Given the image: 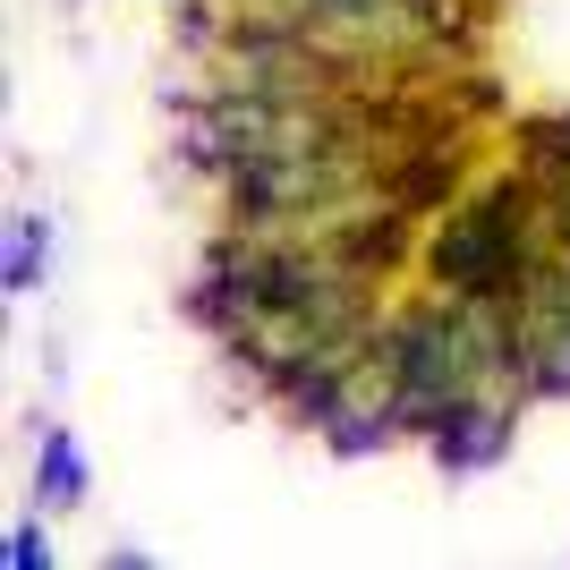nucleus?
<instances>
[{
    "label": "nucleus",
    "mask_w": 570,
    "mask_h": 570,
    "mask_svg": "<svg viewBox=\"0 0 570 570\" xmlns=\"http://www.w3.org/2000/svg\"><path fill=\"white\" fill-rule=\"evenodd\" d=\"M546 170H502L485 188H469L452 214L417 238V282L443 289V298H469V307H511L537 264H546Z\"/></svg>",
    "instance_id": "f257e3e1"
},
{
    "label": "nucleus",
    "mask_w": 570,
    "mask_h": 570,
    "mask_svg": "<svg viewBox=\"0 0 570 570\" xmlns=\"http://www.w3.org/2000/svg\"><path fill=\"white\" fill-rule=\"evenodd\" d=\"M375 366H383V401L409 434H434L460 401H476L494 383V307L469 298H417V307L383 315L375 333Z\"/></svg>",
    "instance_id": "f03ea898"
},
{
    "label": "nucleus",
    "mask_w": 570,
    "mask_h": 570,
    "mask_svg": "<svg viewBox=\"0 0 570 570\" xmlns=\"http://www.w3.org/2000/svg\"><path fill=\"white\" fill-rule=\"evenodd\" d=\"M409 222H417V214H409V205H392V196H383V205H350V214L324 230V247H333L350 273H366V282H375V273H392V264H417Z\"/></svg>",
    "instance_id": "7ed1b4c3"
},
{
    "label": "nucleus",
    "mask_w": 570,
    "mask_h": 570,
    "mask_svg": "<svg viewBox=\"0 0 570 570\" xmlns=\"http://www.w3.org/2000/svg\"><path fill=\"white\" fill-rule=\"evenodd\" d=\"M426 443H434V469L443 476H485L502 452H511V409H494L485 392H476V401H460Z\"/></svg>",
    "instance_id": "20e7f679"
},
{
    "label": "nucleus",
    "mask_w": 570,
    "mask_h": 570,
    "mask_svg": "<svg viewBox=\"0 0 570 570\" xmlns=\"http://www.w3.org/2000/svg\"><path fill=\"white\" fill-rule=\"evenodd\" d=\"M383 196L409 205V214H452V205H460V154L443 137H426L401 170H383Z\"/></svg>",
    "instance_id": "39448f33"
},
{
    "label": "nucleus",
    "mask_w": 570,
    "mask_h": 570,
    "mask_svg": "<svg viewBox=\"0 0 570 570\" xmlns=\"http://www.w3.org/2000/svg\"><path fill=\"white\" fill-rule=\"evenodd\" d=\"M51 282V214L43 205H18L9 230H0V289L9 298H35Z\"/></svg>",
    "instance_id": "423d86ee"
},
{
    "label": "nucleus",
    "mask_w": 570,
    "mask_h": 570,
    "mask_svg": "<svg viewBox=\"0 0 570 570\" xmlns=\"http://www.w3.org/2000/svg\"><path fill=\"white\" fill-rule=\"evenodd\" d=\"M86 502V443L69 426H43L35 443V511H77Z\"/></svg>",
    "instance_id": "0eeeda50"
},
{
    "label": "nucleus",
    "mask_w": 570,
    "mask_h": 570,
    "mask_svg": "<svg viewBox=\"0 0 570 570\" xmlns=\"http://www.w3.org/2000/svg\"><path fill=\"white\" fill-rule=\"evenodd\" d=\"M401 434H409V426L392 417V401H375V409H366V401H350V409L333 417V426H324V443H333V460H357V452H392Z\"/></svg>",
    "instance_id": "6e6552de"
},
{
    "label": "nucleus",
    "mask_w": 570,
    "mask_h": 570,
    "mask_svg": "<svg viewBox=\"0 0 570 570\" xmlns=\"http://www.w3.org/2000/svg\"><path fill=\"white\" fill-rule=\"evenodd\" d=\"M528 163L546 170V179H562V170H570V111H553V119L528 128Z\"/></svg>",
    "instance_id": "1a4fd4ad"
},
{
    "label": "nucleus",
    "mask_w": 570,
    "mask_h": 570,
    "mask_svg": "<svg viewBox=\"0 0 570 570\" xmlns=\"http://www.w3.org/2000/svg\"><path fill=\"white\" fill-rule=\"evenodd\" d=\"M51 511H35V520H18L9 528V570H51Z\"/></svg>",
    "instance_id": "9d476101"
}]
</instances>
